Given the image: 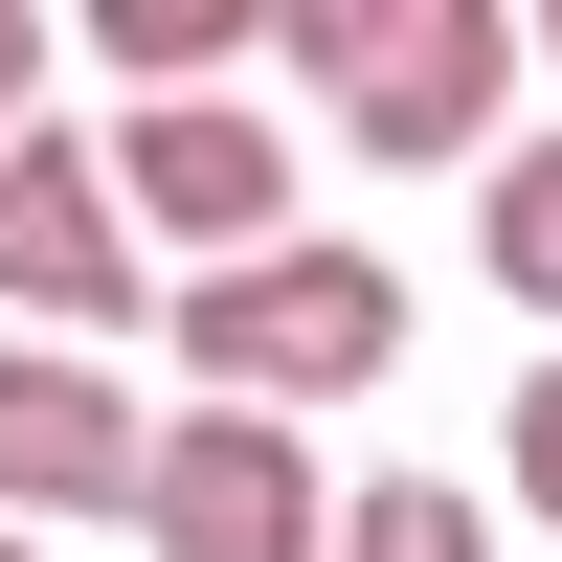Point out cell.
Segmentation results:
<instances>
[{
	"label": "cell",
	"mask_w": 562,
	"mask_h": 562,
	"mask_svg": "<svg viewBox=\"0 0 562 562\" xmlns=\"http://www.w3.org/2000/svg\"><path fill=\"white\" fill-rule=\"evenodd\" d=\"M0 315H135L113 135H23V158H0Z\"/></svg>",
	"instance_id": "obj_5"
},
{
	"label": "cell",
	"mask_w": 562,
	"mask_h": 562,
	"mask_svg": "<svg viewBox=\"0 0 562 562\" xmlns=\"http://www.w3.org/2000/svg\"><path fill=\"white\" fill-rule=\"evenodd\" d=\"M90 495H158V428L113 405V360H0V540L90 518Z\"/></svg>",
	"instance_id": "obj_6"
},
{
	"label": "cell",
	"mask_w": 562,
	"mask_h": 562,
	"mask_svg": "<svg viewBox=\"0 0 562 562\" xmlns=\"http://www.w3.org/2000/svg\"><path fill=\"white\" fill-rule=\"evenodd\" d=\"M0 562H45V540H0Z\"/></svg>",
	"instance_id": "obj_13"
},
{
	"label": "cell",
	"mask_w": 562,
	"mask_h": 562,
	"mask_svg": "<svg viewBox=\"0 0 562 562\" xmlns=\"http://www.w3.org/2000/svg\"><path fill=\"white\" fill-rule=\"evenodd\" d=\"M158 338H180L203 405H270V428H293V405H360L405 360V270L383 248H248V270H203Z\"/></svg>",
	"instance_id": "obj_1"
},
{
	"label": "cell",
	"mask_w": 562,
	"mask_h": 562,
	"mask_svg": "<svg viewBox=\"0 0 562 562\" xmlns=\"http://www.w3.org/2000/svg\"><path fill=\"white\" fill-rule=\"evenodd\" d=\"M540 68H562V23H540Z\"/></svg>",
	"instance_id": "obj_12"
},
{
	"label": "cell",
	"mask_w": 562,
	"mask_h": 562,
	"mask_svg": "<svg viewBox=\"0 0 562 562\" xmlns=\"http://www.w3.org/2000/svg\"><path fill=\"white\" fill-rule=\"evenodd\" d=\"M113 203L158 225V248L248 270V248H293V135L225 113V90H203V113H135V135H113Z\"/></svg>",
	"instance_id": "obj_4"
},
{
	"label": "cell",
	"mask_w": 562,
	"mask_h": 562,
	"mask_svg": "<svg viewBox=\"0 0 562 562\" xmlns=\"http://www.w3.org/2000/svg\"><path fill=\"white\" fill-rule=\"evenodd\" d=\"M495 495H518V518L562 540V360H540V383H518V428H495Z\"/></svg>",
	"instance_id": "obj_10"
},
{
	"label": "cell",
	"mask_w": 562,
	"mask_h": 562,
	"mask_svg": "<svg viewBox=\"0 0 562 562\" xmlns=\"http://www.w3.org/2000/svg\"><path fill=\"white\" fill-rule=\"evenodd\" d=\"M23 90H45V23L0 0V158H23Z\"/></svg>",
	"instance_id": "obj_11"
},
{
	"label": "cell",
	"mask_w": 562,
	"mask_h": 562,
	"mask_svg": "<svg viewBox=\"0 0 562 562\" xmlns=\"http://www.w3.org/2000/svg\"><path fill=\"white\" fill-rule=\"evenodd\" d=\"M338 562H473V473H360L338 495Z\"/></svg>",
	"instance_id": "obj_7"
},
{
	"label": "cell",
	"mask_w": 562,
	"mask_h": 562,
	"mask_svg": "<svg viewBox=\"0 0 562 562\" xmlns=\"http://www.w3.org/2000/svg\"><path fill=\"white\" fill-rule=\"evenodd\" d=\"M495 293H518V315H562V135H518V158H495Z\"/></svg>",
	"instance_id": "obj_8"
},
{
	"label": "cell",
	"mask_w": 562,
	"mask_h": 562,
	"mask_svg": "<svg viewBox=\"0 0 562 562\" xmlns=\"http://www.w3.org/2000/svg\"><path fill=\"white\" fill-rule=\"evenodd\" d=\"M293 68L338 113V158H473L518 90V23L495 0H293Z\"/></svg>",
	"instance_id": "obj_2"
},
{
	"label": "cell",
	"mask_w": 562,
	"mask_h": 562,
	"mask_svg": "<svg viewBox=\"0 0 562 562\" xmlns=\"http://www.w3.org/2000/svg\"><path fill=\"white\" fill-rule=\"evenodd\" d=\"M135 518H158V562H338V473H315L270 405H180Z\"/></svg>",
	"instance_id": "obj_3"
},
{
	"label": "cell",
	"mask_w": 562,
	"mask_h": 562,
	"mask_svg": "<svg viewBox=\"0 0 562 562\" xmlns=\"http://www.w3.org/2000/svg\"><path fill=\"white\" fill-rule=\"evenodd\" d=\"M248 45V0H113V68L158 90V113H203V68Z\"/></svg>",
	"instance_id": "obj_9"
}]
</instances>
